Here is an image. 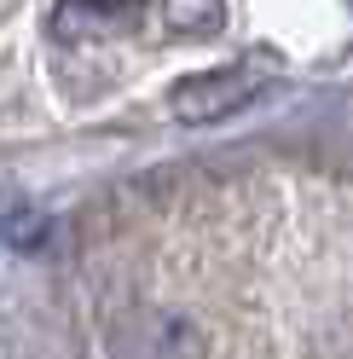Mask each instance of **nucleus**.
I'll list each match as a JSON object with an SVG mask.
<instances>
[{
	"label": "nucleus",
	"mask_w": 353,
	"mask_h": 359,
	"mask_svg": "<svg viewBox=\"0 0 353 359\" xmlns=\"http://www.w3.org/2000/svg\"><path fill=\"white\" fill-rule=\"evenodd\" d=\"M0 232H6L18 250H41V243H47V215H41V209H24V203H6Z\"/></svg>",
	"instance_id": "3"
},
{
	"label": "nucleus",
	"mask_w": 353,
	"mask_h": 359,
	"mask_svg": "<svg viewBox=\"0 0 353 359\" xmlns=\"http://www.w3.org/2000/svg\"><path fill=\"white\" fill-rule=\"evenodd\" d=\"M145 12V0H64L53 12V29L64 41H110L122 29H134Z\"/></svg>",
	"instance_id": "2"
},
{
	"label": "nucleus",
	"mask_w": 353,
	"mask_h": 359,
	"mask_svg": "<svg viewBox=\"0 0 353 359\" xmlns=\"http://www.w3.org/2000/svg\"><path fill=\"white\" fill-rule=\"evenodd\" d=\"M255 93H261V70H255V64L186 76L180 87H174V116H180V122H226L232 110H244Z\"/></svg>",
	"instance_id": "1"
}]
</instances>
